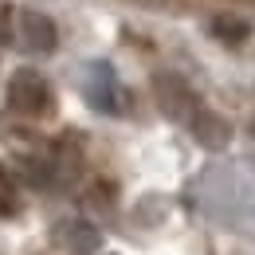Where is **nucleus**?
<instances>
[{
	"instance_id": "f257e3e1",
	"label": "nucleus",
	"mask_w": 255,
	"mask_h": 255,
	"mask_svg": "<svg viewBox=\"0 0 255 255\" xmlns=\"http://www.w3.org/2000/svg\"><path fill=\"white\" fill-rule=\"evenodd\" d=\"M196 133H200V141H208V145H224V137H228L224 122L220 118H208V114L196 122Z\"/></svg>"
}]
</instances>
